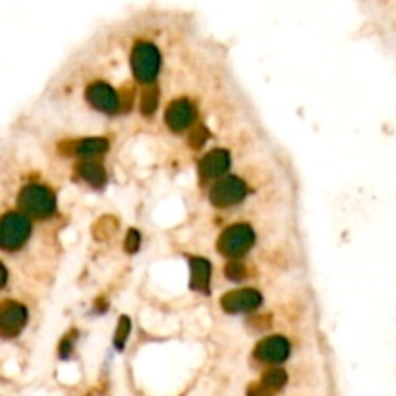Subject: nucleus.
<instances>
[{"mask_svg": "<svg viewBox=\"0 0 396 396\" xmlns=\"http://www.w3.org/2000/svg\"><path fill=\"white\" fill-rule=\"evenodd\" d=\"M18 205L25 217L51 218L56 213V195L45 184H27L18 195Z\"/></svg>", "mask_w": 396, "mask_h": 396, "instance_id": "obj_1", "label": "nucleus"}, {"mask_svg": "<svg viewBox=\"0 0 396 396\" xmlns=\"http://www.w3.org/2000/svg\"><path fill=\"white\" fill-rule=\"evenodd\" d=\"M161 51L149 41H138L132 51V70L136 81L141 86H153L161 72Z\"/></svg>", "mask_w": 396, "mask_h": 396, "instance_id": "obj_2", "label": "nucleus"}, {"mask_svg": "<svg viewBox=\"0 0 396 396\" xmlns=\"http://www.w3.org/2000/svg\"><path fill=\"white\" fill-rule=\"evenodd\" d=\"M256 244V230L246 223H236L225 228L217 240L218 251L228 259L236 261L238 257L246 256Z\"/></svg>", "mask_w": 396, "mask_h": 396, "instance_id": "obj_3", "label": "nucleus"}, {"mask_svg": "<svg viewBox=\"0 0 396 396\" xmlns=\"http://www.w3.org/2000/svg\"><path fill=\"white\" fill-rule=\"evenodd\" d=\"M32 236V220L24 213H6L0 218V249L16 251Z\"/></svg>", "mask_w": 396, "mask_h": 396, "instance_id": "obj_4", "label": "nucleus"}, {"mask_svg": "<svg viewBox=\"0 0 396 396\" xmlns=\"http://www.w3.org/2000/svg\"><path fill=\"white\" fill-rule=\"evenodd\" d=\"M249 194L248 184L240 178V176H225L218 182L213 184L209 192L211 203L218 207V209H226V207H234L242 203Z\"/></svg>", "mask_w": 396, "mask_h": 396, "instance_id": "obj_5", "label": "nucleus"}, {"mask_svg": "<svg viewBox=\"0 0 396 396\" xmlns=\"http://www.w3.org/2000/svg\"><path fill=\"white\" fill-rule=\"evenodd\" d=\"M290 341L282 334H272V336H267L261 342H257V346L253 348V357L257 362L267 365H277L286 362L288 356H290Z\"/></svg>", "mask_w": 396, "mask_h": 396, "instance_id": "obj_6", "label": "nucleus"}, {"mask_svg": "<svg viewBox=\"0 0 396 396\" xmlns=\"http://www.w3.org/2000/svg\"><path fill=\"white\" fill-rule=\"evenodd\" d=\"M195 118H197V110L194 103L186 97H178L166 107L164 122L174 133H182L184 130L194 128Z\"/></svg>", "mask_w": 396, "mask_h": 396, "instance_id": "obj_7", "label": "nucleus"}, {"mask_svg": "<svg viewBox=\"0 0 396 396\" xmlns=\"http://www.w3.org/2000/svg\"><path fill=\"white\" fill-rule=\"evenodd\" d=\"M261 303H263V296L256 288L232 290L220 298V308L226 313H249V311H256Z\"/></svg>", "mask_w": 396, "mask_h": 396, "instance_id": "obj_8", "label": "nucleus"}, {"mask_svg": "<svg viewBox=\"0 0 396 396\" xmlns=\"http://www.w3.org/2000/svg\"><path fill=\"white\" fill-rule=\"evenodd\" d=\"M27 323V310L20 302L8 300L0 305V336L12 338L22 333Z\"/></svg>", "mask_w": 396, "mask_h": 396, "instance_id": "obj_9", "label": "nucleus"}, {"mask_svg": "<svg viewBox=\"0 0 396 396\" xmlns=\"http://www.w3.org/2000/svg\"><path fill=\"white\" fill-rule=\"evenodd\" d=\"M87 103L103 114H118L120 112V99L118 93L105 81H93L86 89Z\"/></svg>", "mask_w": 396, "mask_h": 396, "instance_id": "obj_10", "label": "nucleus"}, {"mask_svg": "<svg viewBox=\"0 0 396 396\" xmlns=\"http://www.w3.org/2000/svg\"><path fill=\"white\" fill-rule=\"evenodd\" d=\"M232 164V159H230V153L226 149H213L209 153H205L199 161V176L202 180H217V178H225L226 172Z\"/></svg>", "mask_w": 396, "mask_h": 396, "instance_id": "obj_11", "label": "nucleus"}, {"mask_svg": "<svg viewBox=\"0 0 396 396\" xmlns=\"http://www.w3.org/2000/svg\"><path fill=\"white\" fill-rule=\"evenodd\" d=\"M190 271H192V280H190V286L197 290V292H203V294H209V286H211V272H213V267H211L209 259L205 257H190Z\"/></svg>", "mask_w": 396, "mask_h": 396, "instance_id": "obj_12", "label": "nucleus"}, {"mask_svg": "<svg viewBox=\"0 0 396 396\" xmlns=\"http://www.w3.org/2000/svg\"><path fill=\"white\" fill-rule=\"evenodd\" d=\"M76 171H78L79 178L89 186L101 187L107 182V171H105V166L99 159H81L76 166Z\"/></svg>", "mask_w": 396, "mask_h": 396, "instance_id": "obj_13", "label": "nucleus"}, {"mask_svg": "<svg viewBox=\"0 0 396 396\" xmlns=\"http://www.w3.org/2000/svg\"><path fill=\"white\" fill-rule=\"evenodd\" d=\"M72 155H78L81 159H99L103 153L109 151V141L105 138H86L78 143H72Z\"/></svg>", "mask_w": 396, "mask_h": 396, "instance_id": "obj_14", "label": "nucleus"}, {"mask_svg": "<svg viewBox=\"0 0 396 396\" xmlns=\"http://www.w3.org/2000/svg\"><path fill=\"white\" fill-rule=\"evenodd\" d=\"M288 383V375L284 369H280V367H275V369H269V371L263 373V377H261V387L265 390H269V392H277L280 388L286 387Z\"/></svg>", "mask_w": 396, "mask_h": 396, "instance_id": "obj_15", "label": "nucleus"}, {"mask_svg": "<svg viewBox=\"0 0 396 396\" xmlns=\"http://www.w3.org/2000/svg\"><path fill=\"white\" fill-rule=\"evenodd\" d=\"M159 107V91L157 87L149 86L143 93H141V101H140V109L145 117H151L153 112Z\"/></svg>", "mask_w": 396, "mask_h": 396, "instance_id": "obj_16", "label": "nucleus"}, {"mask_svg": "<svg viewBox=\"0 0 396 396\" xmlns=\"http://www.w3.org/2000/svg\"><path fill=\"white\" fill-rule=\"evenodd\" d=\"M209 128L205 124H195L192 128V132L187 136V143H190V147L192 149H202L205 145V141L209 140Z\"/></svg>", "mask_w": 396, "mask_h": 396, "instance_id": "obj_17", "label": "nucleus"}, {"mask_svg": "<svg viewBox=\"0 0 396 396\" xmlns=\"http://www.w3.org/2000/svg\"><path fill=\"white\" fill-rule=\"evenodd\" d=\"M130 331H132L130 319L126 317V315L118 319L117 333H114V346H117V350H124L126 342H128V336H130Z\"/></svg>", "mask_w": 396, "mask_h": 396, "instance_id": "obj_18", "label": "nucleus"}, {"mask_svg": "<svg viewBox=\"0 0 396 396\" xmlns=\"http://www.w3.org/2000/svg\"><path fill=\"white\" fill-rule=\"evenodd\" d=\"M225 275L228 280L240 282V280H244L248 277V269H246V265L240 263V261H228L225 267Z\"/></svg>", "mask_w": 396, "mask_h": 396, "instance_id": "obj_19", "label": "nucleus"}, {"mask_svg": "<svg viewBox=\"0 0 396 396\" xmlns=\"http://www.w3.org/2000/svg\"><path fill=\"white\" fill-rule=\"evenodd\" d=\"M140 244H141L140 232H138V230H130V232H128V236H126V242H124L126 251H130V253L138 251Z\"/></svg>", "mask_w": 396, "mask_h": 396, "instance_id": "obj_20", "label": "nucleus"}, {"mask_svg": "<svg viewBox=\"0 0 396 396\" xmlns=\"http://www.w3.org/2000/svg\"><path fill=\"white\" fill-rule=\"evenodd\" d=\"M8 282V271H6V267L0 263V288H4V284Z\"/></svg>", "mask_w": 396, "mask_h": 396, "instance_id": "obj_21", "label": "nucleus"}]
</instances>
